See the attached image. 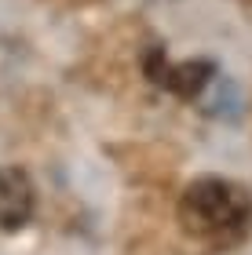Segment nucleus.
Here are the masks:
<instances>
[{
	"label": "nucleus",
	"instance_id": "f257e3e1",
	"mask_svg": "<svg viewBox=\"0 0 252 255\" xmlns=\"http://www.w3.org/2000/svg\"><path fill=\"white\" fill-rule=\"evenodd\" d=\"M187 204L194 208L198 226H227L245 215V201L227 182H201V186H194Z\"/></svg>",
	"mask_w": 252,
	"mask_h": 255
},
{
	"label": "nucleus",
	"instance_id": "f03ea898",
	"mask_svg": "<svg viewBox=\"0 0 252 255\" xmlns=\"http://www.w3.org/2000/svg\"><path fill=\"white\" fill-rule=\"evenodd\" d=\"M29 204H33L29 182L22 179L18 171L4 168V171H0V226H18V223H26Z\"/></svg>",
	"mask_w": 252,
	"mask_h": 255
}]
</instances>
